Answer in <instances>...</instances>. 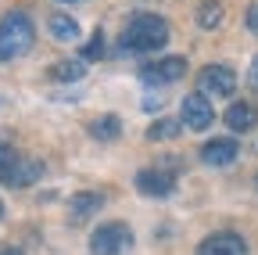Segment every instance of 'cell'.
<instances>
[{
	"mask_svg": "<svg viewBox=\"0 0 258 255\" xmlns=\"http://www.w3.org/2000/svg\"><path fill=\"white\" fill-rule=\"evenodd\" d=\"M32 40H36V29H32L25 11H11L0 18V61H15V58L29 54Z\"/></svg>",
	"mask_w": 258,
	"mask_h": 255,
	"instance_id": "cell-2",
	"label": "cell"
},
{
	"mask_svg": "<svg viewBox=\"0 0 258 255\" xmlns=\"http://www.w3.org/2000/svg\"><path fill=\"white\" fill-rule=\"evenodd\" d=\"M169 43V22L161 15H133L122 29V47L133 50V54H147Z\"/></svg>",
	"mask_w": 258,
	"mask_h": 255,
	"instance_id": "cell-1",
	"label": "cell"
},
{
	"mask_svg": "<svg viewBox=\"0 0 258 255\" xmlns=\"http://www.w3.org/2000/svg\"><path fill=\"white\" fill-rule=\"evenodd\" d=\"M254 187H258V173H254Z\"/></svg>",
	"mask_w": 258,
	"mask_h": 255,
	"instance_id": "cell-23",
	"label": "cell"
},
{
	"mask_svg": "<svg viewBox=\"0 0 258 255\" xmlns=\"http://www.w3.org/2000/svg\"><path fill=\"white\" fill-rule=\"evenodd\" d=\"M47 25H50V36H54V40H61V43L79 40V22H76V18H69V15H61V11H57V15H50V22H47Z\"/></svg>",
	"mask_w": 258,
	"mask_h": 255,
	"instance_id": "cell-13",
	"label": "cell"
},
{
	"mask_svg": "<svg viewBox=\"0 0 258 255\" xmlns=\"http://www.w3.org/2000/svg\"><path fill=\"white\" fill-rule=\"evenodd\" d=\"M183 72H186V61L183 58H161V61H154V65H144L140 79L144 83H154V86H165V83L183 79Z\"/></svg>",
	"mask_w": 258,
	"mask_h": 255,
	"instance_id": "cell-9",
	"label": "cell"
},
{
	"mask_svg": "<svg viewBox=\"0 0 258 255\" xmlns=\"http://www.w3.org/2000/svg\"><path fill=\"white\" fill-rule=\"evenodd\" d=\"M15 155H18L15 147H8V144H0V169H4V166L11 162V158H15Z\"/></svg>",
	"mask_w": 258,
	"mask_h": 255,
	"instance_id": "cell-20",
	"label": "cell"
},
{
	"mask_svg": "<svg viewBox=\"0 0 258 255\" xmlns=\"http://www.w3.org/2000/svg\"><path fill=\"white\" fill-rule=\"evenodd\" d=\"M40 176H43V162H36L29 155H15L0 169V183L4 187H29V183H40Z\"/></svg>",
	"mask_w": 258,
	"mask_h": 255,
	"instance_id": "cell-4",
	"label": "cell"
},
{
	"mask_svg": "<svg viewBox=\"0 0 258 255\" xmlns=\"http://www.w3.org/2000/svg\"><path fill=\"white\" fill-rule=\"evenodd\" d=\"M101 205H104V194H97V190H79V194L69 198V219L72 223H83V219H90Z\"/></svg>",
	"mask_w": 258,
	"mask_h": 255,
	"instance_id": "cell-12",
	"label": "cell"
},
{
	"mask_svg": "<svg viewBox=\"0 0 258 255\" xmlns=\"http://www.w3.org/2000/svg\"><path fill=\"white\" fill-rule=\"evenodd\" d=\"M0 255H25V251L15 248V244H0Z\"/></svg>",
	"mask_w": 258,
	"mask_h": 255,
	"instance_id": "cell-22",
	"label": "cell"
},
{
	"mask_svg": "<svg viewBox=\"0 0 258 255\" xmlns=\"http://www.w3.org/2000/svg\"><path fill=\"white\" fill-rule=\"evenodd\" d=\"M179 122L186 126V130H194V133H205L208 126L215 122L212 101L201 97V93H186V97H183V108H179Z\"/></svg>",
	"mask_w": 258,
	"mask_h": 255,
	"instance_id": "cell-6",
	"label": "cell"
},
{
	"mask_svg": "<svg viewBox=\"0 0 258 255\" xmlns=\"http://www.w3.org/2000/svg\"><path fill=\"white\" fill-rule=\"evenodd\" d=\"M198 255H247V241L240 234H208L201 244H198Z\"/></svg>",
	"mask_w": 258,
	"mask_h": 255,
	"instance_id": "cell-8",
	"label": "cell"
},
{
	"mask_svg": "<svg viewBox=\"0 0 258 255\" xmlns=\"http://www.w3.org/2000/svg\"><path fill=\"white\" fill-rule=\"evenodd\" d=\"M118 133H122V119L118 115H101V119L90 122V137L93 140H118Z\"/></svg>",
	"mask_w": 258,
	"mask_h": 255,
	"instance_id": "cell-14",
	"label": "cell"
},
{
	"mask_svg": "<svg viewBox=\"0 0 258 255\" xmlns=\"http://www.w3.org/2000/svg\"><path fill=\"white\" fill-rule=\"evenodd\" d=\"M237 155H240V147H237V140H233V137H212V140L201 147L205 166H230Z\"/></svg>",
	"mask_w": 258,
	"mask_h": 255,
	"instance_id": "cell-10",
	"label": "cell"
},
{
	"mask_svg": "<svg viewBox=\"0 0 258 255\" xmlns=\"http://www.w3.org/2000/svg\"><path fill=\"white\" fill-rule=\"evenodd\" d=\"M101 54H104V36L93 33V43L86 47V58H101Z\"/></svg>",
	"mask_w": 258,
	"mask_h": 255,
	"instance_id": "cell-18",
	"label": "cell"
},
{
	"mask_svg": "<svg viewBox=\"0 0 258 255\" xmlns=\"http://www.w3.org/2000/svg\"><path fill=\"white\" fill-rule=\"evenodd\" d=\"M183 133V122L179 119H158L151 130H147V140H172Z\"/></svg>",
	"mask_w": 258,
	"mask_h": 255,
	"instance_id": "cell-16",
	"label": "cell"
},
{
	"mask_svg": "<svg viewBox=\"0 0 258 255\" xmlns=\"http://www.w3.org/2000/svg\"><path fill=\"white\" fill-rule=\"evenodd\" d=\"M247 29L258 33V0H251V8H247Z\"/></svg>",
	"mask_w": 258,
	"mask_h": 255,
	"instance_id": "cell-19",
	"label": "cell"
},
{
	"mask_svg": "<svg viewBox=\"0 0 258 255\" xmlns=\"http://www.w3.org/2000/svg\"><path fill=\"white\" fill-rule=\"evenodd\" d=\"M247 83H251V90H258V54H254L251 69H247Z\"/></svg>",
	"mask_w": 258,
	"mask_h": 255,
	"instance_id": "cell-21",
	"label": "cell"
},
{
	"mask_svg": "<svg viewBox=\"0 0 258 255\" xmlns=\"http://www.w3.org/2000/svg\"><path fill=\"white\" fill-rule=\"evenodd\" d=\"M222 22V0H201L198 4V25L201 29H215Z\"/></svg>",
	"mask_w": 258,
	"mask_h": 255,
	"instance_id": "cell-15",
	"label": "cell"
},
{
	"mask_svg": "<svg viewBox=\"0 0 258 255\" xmlns=\"http://www.w3.org/2000/svg\"><path fill=\"white\" fill-rule=\"evenodd\" d=\"M226 126H230L233 133H251L254 126H258V108L251 101H233L230 108H226Z\"/></svg>",
	"mask_w": 258,
	"mask_h": 255,
	"instance_id": "cell-11",
	"label": "cell"
},
{
	"mask_svg": "<svg viewBox=\"0 0 258 255\" xmlns=\"http://www.w3.org/2000/svg\"><path fill=\"white\" fill-rule=\"evenodd\" d=\"M233 90H237L233 69H226V65L201 69V76H198V93H201V97H230Z\"/></svg>",
	"mask_w": 258,
	"mask_h": 255,
	"instance_id": "cell-5",
	"label": "cell"
},
{
	"mask_svg": "<svg viewBox=\"0 0 258 255\" xmlns=\"http://www.w3.org/2000/svg\"><path fill=\"white\" fill-rule=\"evenodd\" d=\"M129 244H133V230H129L125 223L111 219V223H101V227L93 230L90 255H122V251H129Z\"/></svg>",
	"mask_w": 258,
	"mask_h": 255,
	"instance_id": "cell-3",
	"label": "cell"
},
{
	"mask_svg": "<svg viewBox=\"0 0 258 255\" xmlns=\"http://www.w3.org/2000/svg\"><path fill=\"white\" fill-rule=\"evenodd\" d=\"M83 61H61V65H54V79H83Z\"/></svg>",
	"mask_w": 258,
	"mask_h": 255,
	"instance_id": "cell-17",
	"label": "cell"
},
{
	"mask_svg": "<svg viewBox=\"0 0 258 255\" xmlns=\"http://www.w3.org/2000/svg\"><path fill=\"white\" fill-rule=\"evenodd\" d=\"M137 190L147 198H169L176 190V173L161 169V166H151V169H140L137 173Z\"/></svg>",
	"mask_w": 258,
	"mask_h": 255,
	"instance_id": "cell-7",
	"label": "cell"
},
{
	"mask_svg": "<svg viewBox=\"0 0 258 255\" xmlns=\"http://www.w3.org/2000/svg\"><path fill=\"white\" fill-rule=\"evenodd\" d=\"M0 216H4V205H0Z\"/></svg>",
	"mask_w": 258,
	"mask_h": 255,
	"instance_id": "cell-24",
	"label": "cell"
}]
</instances>
